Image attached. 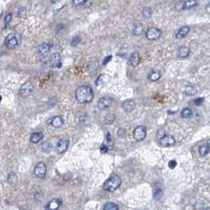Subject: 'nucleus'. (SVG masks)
<instances>
[{
	"instance_id": "1",
	"label": "nucleus",
	"mask_w": 210,
	"mask_h": 210,
	"mask_svg": "<svg viewBox=\"0 0 210 210\" xmlns=\"http://www.w3.org/2000/svg\"><path fill=\"white\" fill-rule=\"evenodd\" d=\"M75 97L79 103L86 104L91 102L93 99V92L88 85H82L75 92Z\"/></svg>"
},
{
	"instance_id": "26",
	"label": "nucleus",
	"mask_w": 210,
	"mask_h": 210,
	"mask_svg": "<svg viewBox=\"0 0 210 210\" xmlns=\"http://www.w3.org/2000/svg\"><path fill=\"white\" fill-rule=\"evenodd\" d=\"M115 120V116L113 114H108L104 117V123L106 124H111Z\"/></svg>"
},
{
	"instance_id": "5",
	"label": "nucleus",
	"mask_w": 210,
	"mask_h": 210,
	"mask_svg": "<svg viewBox=\"0 0 210 210\" xmlns=\"http://www.w3.org/2000/svg\"><path fill=\"white\" fill-rule=\"evenodd\" d=\"M46 171H47V166L43 162L38 163L34 168V174L36 176L40 179H43L45 177Z\"/></svg>"
},
{
	"instance_id": "34",
	"label": "nucleus",
	"mask_w": 210,
	"mask_h": 210,
	"mask_svg": "<svg viewBox=\"0 0 210 210\" xmlns=\"http://www.w3.org/2000/svg\"><path fill=\"white\" fill-rule=\"evenodd\" d=\"M204 102V98H198V99H196L195 100H194V103H195L196 105H198V106H200V105H202V103Z\"/></svg>"
},
{
	"instance_id": "10",
	"label": "nucleus",
	"mask_w": 210,
	"mask_h": 210,
	"mask_svg": "<svg viewBox=\"0 0 210 210\" xmlns=\"http://www.w3.org/2000/svg\"><path fill=\"white\" fill-rule=\"evenodd\" d=\"M175 144V139L171 135H165L160 139V145L164 147H170Z\"/></svg>"
},
{
	"instance_id": "29",
	"label": "nucleus",
	"mask_w": 210,
	"mask_h": 210,
	"mask_svg": "<svg viewBox=\"0 0 210 210\" xmlns=\"http://www.w3.org/2000/svg\"><path fill=\"white\" fill-rule=\"evenodd\" d=\"M80 42H81V37L78 36H75L73 40H72V41H71V45L77 46V44H79Z\"/></svg>"
},
{
	"instance_id": "20",
	"label": "nucleus",
	"mask_w": 210,
	"mask_h": 210,
	"mask_svg": "<svg viewBox=\"0 0 210 210\" xmlns=\"http://www.w3.org/2000/svg\"><path fill=\"white\" fill-rule=\"evenodd\" d=\"M190 51L189 48L187 47H185V46H183V47H180L179 48V52H178V54H179V56L181 57V58H186L187 57L190 55Z\"/></svg>"
},
{
	"instance_id": "32",
	"label": "nucleus",
	"mask_w": 210,
	"mask_h": 210,
	"mask_svg": "<svg viewBox=\"0 0 210 210\" xmlns=\"http://www.w3.org/2000/svg\"><path fill=\"white\" fill-rule=\"evenodd\" d=\"M11 20H12V14H8L6 16V17H5V24H6V25H8Z\"/></svg>"
},
{
	"instance_id": "24",
	"label": "nucleus",
	"mask_w": 210,
	"mask_h": 210,
	"mask_svg": "<svg viewBox=\"0 0 210 210\" xmlns=\"http://www.w3.org/2000/svg\"><path fill=\"white\" fill-rule=\"evenodd\" d=\"M198 92V89L194 86H187L185 89V93L188 96H193Z\"/></svg>"
},
{
	"instance_id": "3",
	"label": "nucleus",
	"mask_w": 210,
	"mask_h": 210,
	"mask_svg": "<svg viewBox=\"0 0 210 210\" xmlns=\"http://www.w3.org/2000/svg\"><path fill=\"white\" fill-rule=\"evenodd\" d=\"M21 36L17 33H11L5 39V45L10 49H13L21 44Z\"/></svg>"
},
{
	"instance_id": "42",
	"label": "nucleus",
	"mask_w": 210,
	"mask_h": 210,
	"mask_svg": "<svg viewBox=\"0 0 210 210\" xmlns=\"http://www.w3.org/2000/svg\"><path fill=\"white\" fill-rule=\"evenodd\" d=\"M205 210H210V208H205Z\"/></svg>"
},
{
	"instance_id": "4",
	"label": "nucleus",
	"mask_w": 210,
	"mask_h": 210,
	"mask_svg": "<svg viewBox=\"0 0 210 210\" xmlns=\"http://www.w3.org/2000/svg\"><path fill=\"white\" fill-rule=\"evenodd\" d=\"M33 91V85L31 82H26L24 85H21L19 90V95L21 97H27L29 95H31Z\"/></svg>"
},
{
	"instance_id": "14",
	"label": "nucleus",
	"mask_w": 210,
	"mask_h": 210,
	"mask_svg": "<svg viewBox=\"0 0 210 210\" xmlns=\"http://www.w3.org/2000/svg\"><path fill=\"white\" fill-rule=\"evenodd\" d=\"M52 48V44L48 43H44L38 46V52L41 55H46Z\"/></svg>"
},
{
	"instance_id": "41",
	"label": "nucleus",
	"mask_w": 210,
	"mask_h": 210,
	"mask_svg": "<svg viewBox=\"0 0 210 210\" xmlns=\"http://www.w3.org/2000/svg\"><path fill=\"white\" fill-rule=\"evenodd\" d=\"M207 144H208V146H209V148H210V140H209V141H208V142Z\"/></svg>"
},
{
	"instance_id": "36",
	"label": "nucleus",
	"mask_w": 210,
	"mask_h": 210,
	"mask_svg": "<svg viewBox=\"0 0 210 210\" xmlns=\"http://www.w3.org/2000/svg\"><path fill=\"white\" fill-rule=\"evenodd\" d=\"M108 151V146H105V145H102V146H101V147H100V152H101V153H103V154L106 153Z\"/></svg>"
},
{
	"instance_id": "40",
	"label": "nucleus",
	"mask_w": 210,
	"mask_h": 210,
	"mask_svg": "<svg viewBox=\"0 0 210 210\" xmlns=\"http://www.w3.org/2000/svg\"><path fill=\"white\" fill-rule=\"evenodd\" d=\"M207 11H208V13H210V4L207 6Z\"/></svg>"
},
{
	"instance_id": "25",
	"label": "nucleus",
	"mask_w": 210,
	"mask_h": 210,
	"mask_svg": "<svg viewBox=\"0 0 210 210\" xmlns=\"http://www.w3.org/2000/svg\"><path fill=\"white\" fill-rule=\"evenodd\" d=\"M104 210H119V207L112 202H108L104 205Z\"/></svg>"
},
{
	"instance_id": "30",
	"label": "nucleus",
	"mask_w": 210,
	"mask_h": 210,
	"mask_svg": "<svg viewBox=\"0 0 210 210\" xmlns=\"http://www.w3.org/2000/svg\"><path fill=\"white\" fill-rule=\"evenodd\" d=\"M14 181H16V175L14 173H11L8 176V182L10 183H13Z\"/></svg>"
},
{
	"instance_id": "39",
	"label": "nucleus",
	"mask_w": 210,
	"mask_h": 210,
	"mask_svg": "<svg viewBox=\"0 0 210 210\" xmlns=\"http://www.w3.org/2000/svg\"><path fill=\"white\" fill-rule=\"evenodd\" d=\"M58 0H51V2H52V3H55V2H58Z\"/></svg>"
},
{
	"instance_id": "6",
	"label": "nucleus",
	"mask_w": 210,
	"mask_h": 210,
	"mask_svg": "<svg viewBox=\"0 0 210 210\" xmlns=\"http://www.w3.org/2000/svg\"><path fill=\"white\" fill-rule=\"evenodd\" d=\"M112 102L113 100L110 96H104V97L100 98L98 101L97 108L100 110H105L109 107H111V105L112 104Z\"/></svg>"
},
{
	"instance_id": "15",
	"label": "nucleus",
	"mask_w": 210,
	"mask_h": 210,
	"mask_svg": "<svg viewBox=\"0 0 210 210\" xmlns=\"http://www.w3.org/2000/svg\"><path fill=\"white\" fill-rule=\"evenodd\" d=\"M130 63L132 67H137L140 63V56L137 52H133L130 57Z\"/></svg>"
},
{
	"instance_id": "18",
	"label": "nucleus",
	"mask_w": 210,
	"mask_h": 210,
	"mask_svg": "<svg viewBox=\"0 0 210 210\" xmlns=\"http://www.w3.org/2000/svg\"><path fill=\"white\" fill-rule=\"evenodd\" d=\"M44 134L42 132H36V133H32L31 137H30V141L33 143H37L43 138Z\"/></svg>"
},
{
	"instance_id": "8",
	"label": "nucleus",
	"mask_w": 210,
	"mask_h": 210,
	"mask_svg": "<svg viewBox=\"0 0 210 210\" xmlns=\"http://www.w3.org/2000/svg\"><path fill=\"white\" fill-rule=\"evenodd\" d=\"M160 36H161V31L156 28H151L146 33V37L149 40H157Z\"/></svg>"
},
{
	"instance_id": "2",
	"label": "nucleus",
	"mask_w": 210,
	"mask_h": 210,
	"mask_svg": "<svg viewBox=\"0 0 210 210\" xmlns=\"http://www.w3.org/2000/svg\"><path fill=\"white\" fill-rule=\"evenodd\" d=\"M122 179L119 175H114L107 180L104 184V189L107 191L114 192L120 186Z\"/></svg>"
},
{
	"instance_id": "35",
	"label": "nucleus",
	"mask_w": 210,
	"mask_h": 210,
	"mask_svg": "<svg viewBox=\"0 0 210 210\" xmlns=\"http://www.w3.org/2000/svg\"><path fill=\"white\" fill-rule=\"evenodd\" d=\"M176 165H177V163L175 160H171V161H169L168 166L170 168H172V169L175 168Z\"/></svg>"
},
{
	"instance_id": "43",
	"label": "nucleus",
	"mask_w": 210,
	"mask_h": 210,
	"mask_svg": "<svg viewBox=\"0 0 210 210\" xmlns=\"http://www.w3.org/2000/svg\"><path fill=\"white\" fill-rule=\"evenodd\" d=\"M1 100H2V96H0V101H1Z\"/></svg>"
},
{
	"instance_id": "9",
	"label": "nucleus",
	"mask_w": 210,
	"mask_h": 210,
	"mask_svg": "<svg viewBox=\"0 0 210 210\" xmlns=\"http://www.w3.org/2000/svg\"><path fill=\"white\" fill-rule=\"evenodd\" d=\"M63 202L60 198H55V199L51 200L48 204L46 205L45 208L47 210H57L59 208Z\"/></svg>"
},
{
	"instance_id": "27",
	"label": "nucleus",
	"mask_w": 210,
	"mask_h": 210,
	"mask_svg": "<svg viewBox=\"0 0 210 210\" xmlns=\"http://www.w3.org/2000/svg\"><path fill=\"white\" fill-rule=\"evenodd\" d=\"M181 115L183 118H190V117L192 115V111L190 109V108H184L183 111H182Z\"/></svg>"
},
{
	"instance_id": "13",
	"label": "nucleus",
	"mask_w": 210,
	"mask_h": 210,
	"mask_svg": "<svg viewBox=\"0 0 210 210\" xmlns=\"http://www.w3.org/2000/svg\"><path fill=\"white\" fill-rule=\"evenodd\" d=\"M122 107H123V110L127 111V112H130L134 109L135 108V102L133 100H126L122 104Z\"/></svg>"
},
{
	"instance_id": "28",
	"label": "nucleus",
	"mask_w": 210,
	"mask_h": 210,
	"mask_svg": "<svg viewBox=\"0 0 210 210\" xmlns=\"http://www.w3.org/2000/svg\"><path fill=\"white\" fill-rule=\"evenodd\" d=\"M142 15H143V17H145V18H149V17H151V15H152V11H151V9L149 8V7L144 8L143 11H142Z\"/></svg>"
},
{
	"instance_id": "17",
	"label": "nucleus",
	"mask_w": 210,
	"mask_h": 210,
	"mask_svg": "<svg viewBox=\"0 0 210 210\" xmlns=\"http://www.w3.org/2000/svg\"><path fill=\"white\" fill-rule=\"evenodd\" d=\"M52 125L55 128H60L63 125V119L61 116L53 117Z\"/></svg>"
},
{
	"instance_id": "12",
	"label": "nucleus",
	"mask_w": 210,
	"mask_h": 210,
	"mask_svg": "<svg viewBox=\"0 0 210 210\" xmlns=\"http://www.w3.org/2000/svg\"><path fill=\"white\" fill-rule=\"evenodd\" d=\"M50 64L53 68L61 67V57L58 53H54L50 57Z\"/></svg>"
},
{
	"instance_id": "16",
	"label": "nucleus",
	"mask_w": 210,
	"mask_h": 210,
	"mask_svg": "<svg viewBox=\"0 0 210 210\" xmlns=\"http://www.w3.org/2000/svg\"><path fill=\"white\" fill-rule=\"evenodd\" d=\"M189 31L190 27H188V26H184V27L181 28L179 30V32L177 33L176 38L177 39H183L185 36H186V35L189 33Z\"/></svg>"
},
{
	"instance_id": "31",
	"label": "nucleus",
	"mask_w": 210,
	"mask_h": 210,
	"mask_svg": "<svg viewBox=\"0 0 210 210\" xmlns=\"http://www.w3.org/2000/svg\"><path fill=\"white\" fill-rule=\"evenodd\" d=\"M105 77V76H104V74H101L100 76H99L98 77V78L96 79V85H100L101 84H103V82H104V78Z\"/></svg>"
},
{
	"instance_id": "22",
	"label": "nucleus",
	"mask_w": 210,
	"mask_h": 210,
	"mask_svg": "<svg viewBox=\"0 0 210 210\" xmlns=\"http://www.w3.org/2000/svg\"><path fill=\"white\" fill-rule=\"evenodd\" d=\"M210 148L208 146V144H205V145H202V146H200L199 148V153L202 155V156H205L209 152Z\"/></svg>"
},
{
	"instance_id": "19",
	"label": "nucleus",
	"mask_w": 210,
	"mask_h": 210,
	"mask_svg": "<svg viewBox=\"0 0 210 210\" xmlns=\"http://www.w3.org/2000/svg\"><path fill=\"white\" fill-rule=\"evenodd\" d=\"M143 29L144 28L142 23H135L133 27V33L135 36L141 35L142 33V32H143Z\"/></svg>"
},
{
	"instance_id": "37",
	"label": "nucleus",
	"mask_w": 210,
	"mask_h": 210,
	"mask_svg": "<svg viewBox=\"0 0 210 210\" xmlns=\"http://www.w3.org/2000/svg\"><path fill=\"white\" fill-rule=\"evenodd\" d=\"M161 190H156L155 191V193H154V195H155V198H159L161 196Z\"/></svg>"
},
{
	"instance_id": "38",
	"label": "nucleus",
	"mask_w": 210,
	"mask_h": 210,
	"mask_svg": "<svg viewBox=\"0 0 210 210\" xmlns=\"http://www.w3.org/2000/svg\"><path fill=\"white\" fill-rule=\"evenodd\" d=\"M111 59V55H109V56H107L106 58H104V62H103V65H106L107 63L109 62V61Z\"/></svg>"
},
{
	"instance_id": "23",
	"label": "nucleus",
	"mask_w": 210,
	"mask_h": 210,
	"mask_svg": "<svg viewBox=\"0 0 210 210\" xmlns=\"http://www.w3.org/2000/svg\"><path fill=\"white\" fill-rule=\"evenodd\" d=\"M160 73L157 71H154L149 74V79L152 81H156L160 79Z\"/></svg>"
},
{
	"instance_id": "7",
	"label": "nucleus",
	"mask_w": 210,
	"mask_h": 210,
	"mask_svg": "<svg viewBox=\"0 0 210 210\" xmlns=\"http://www.w3.org/2000/svg\"><path fill=\"white\" fill-rule=\"evenodd\" d=\"M133 137L137 141H142L146 137V129L145 127H137L133 131Z\"/></svg>"
},
{
	"instance_id": "11",
	"label": "nucleus",
	"mask_w": 210,
	"mask_h": 210,
	"mask_svg": "<svg viewBox=\"0 0 210 210\" xmlns=\"http://www.w3.org/2000/svg\"><path fill=\"white\" fill-rule=\"evenodd\" d=\"M69 145H70V142L68 140H60L56 146V152L58 154H63L67 150Z\"/></svg>"
},
{
	"instance_id": "21",
	"label": "nucleus",
	"mask_w": 210,
	"mask_h": 210,
	"mask_svg": "<svg viewBox=\"0 0 210 210\" xmlns=\"http://www.w3.org/2000/svg\"><path fill=\"white\" fill-rule=\"evenodd\" d=\"M198 5V2L196 0H186L183 3V8L184 9H190L195 7Z\"/></svg>"
},
{
	"instance_id": "33",
	"label": "nucleus",
	"mask_w": 210,
	"mask_h": 210,
	"mask_svg": "<svg viewBox=\"0 0 210 210\" xmlns=\"http://www.w3.org/2000/svg\"><path fill=\"white\" fill-rule=\"evenodd\" d=\"M86 0H73V3L75 6H80V5L85 4Z\"/></svg>"
}]
</instances>
